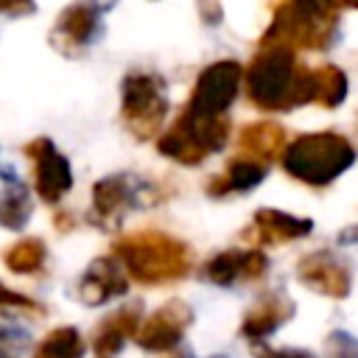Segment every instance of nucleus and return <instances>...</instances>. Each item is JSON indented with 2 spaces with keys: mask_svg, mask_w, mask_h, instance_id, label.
<instances>
[{
  "mask_svg": "<svg viewBox=\"0 0 358 358\" xmlns=\"http://www.w3.org/2000/svg\"><path fill=\"white\" fill-rule=\"evenodd\" d=\"M112 255L143 285L173 282L190 271V249L159 229H140L115 241Z\"/></svg>",
  "mask_w": 358,
  "mask_h": 358,
  "instance_id": "f257e3e1",
  "label": "nucleus"
},
{
  "mask_svg": "<svg viewBox=\"0 0 358 358\" xmlns=\"http://www.w3.org/2000/svg\"><path fill=\"white\" fill-rule=\"evenodd\" d=\"M338 0H282L260 45H288L322 50L338 28Z\"/></svg>",
  "mask_w": 358,
  "mask_h": 358,
  "instance_id": "f03ea898",
  "label": "nucleus"
},
{
  "mask_svg": "<svg viewBox=\"0 0 358 358\" xmlns=\"http://www.w3.org/2000/svg\"><path fill=\"white\" fill-rule=\"evenodd\" d=\"M280 159L285 173L294 176L296 182L310 187H324L355 162V148L338 131H313L294 137Z\"/></svg>",
  "mask_w": 358,
  "mask_h": 358,
  "instance_id": "7ed1b4c3",
  "label": "nucleus"
},
{
  "mask_svg": "<svg viewBox=\"0 0 358 358\" xmlns=\"http://www.w3.org/2000/svg\"><path fill=\"white\" fill-rule=\"evenodd\" d=\"M302 64H296L294 48L288 45H260L255 59L249 62L243 81L246 95L257 109L266 112H282L291 109L294 84Z\"/></svg>",
  "mask_w": 358,
  "mask_h": 358,
  "instance_id": "20e7f679",
  "label": "nucleus"
},
{
  "mask_svg": "<svg viewBox=\"0 0 358 358\" xmlns=\"http://www.w3.org/2000/svg\"><path fill=\"white\" fill-rule=\"evenodd\" d=\"M229 137V117L227 115H207L199 109L182 106L176 123L157 140L159 154L182 165H199L210 154L221 151Z\"/></svg>",
  "mask_w": 358,
  "mask_h": 358,
  "instance_id": "39448f33",
  "label": "nucleus"
},
{
  "mask_svg": "<svg viewBox=\"0 0 358 358\" xmlns=\"http://www.w3.org/2000/svg\"><path fill=\"white\" fill-rule=\"evenodd\" d=\"M168 112L165 78L154 70H131L120 84V115L126 129L137 140H148L159 131Z\"/></svg>",
  "mask_w": 358,
  "mask_h": 358,
  "instance_id": "423d86ee",
  "label": "nucleus"
},
{
  "mask_svg": "<svg viewBox=\"0 0 358 358\" xmlns=\"http://www.w3.org/2000/svg\"><path fill=\"white\" fill-rule=\"evenodd\" d=\"M243 73L246 70L232 59L213 62L196 78V87H193V95H190L187 106L199 109V112H207V115H227L229 103L235 101V95L241 90Z\"/></svg>",
  "mask_w": 358,
  "mask_h": 358,
  "instance_id": "0eeeda50",
  "label": "nucleus"
},
{
  "mask_svg": "<svg viewBox=\"0 0 358 358\" xmlns=\"http://www.w3.org/2000/svg\"><path fill=\"white\" fill-rule=\"evenodd\" d=\"M25 157L34 162V185L42 201L59 204L62 196L73 187V171L64 154L56 151V145L48 137H36L25 143Z\"/></svg>",
  "mask_w": 358,
  "mask_h": 358,
  "instance_id": "6e6552de",
  "label": "nucleus"
},
{
  "mask_svg": "<svg viewBox=\"0 0 358 358\" xmlns=\"http://www.w3.org/2000/svg\"><path fill=\"white\" fill-rule=\"evenodd\" d=\"M98 28H101V6L92 0H78L56 17V25L50 31V45L59 53L78 56L98 36Z\"/></svg>",
  "mask_w": 358,
  "mask_h": 358,
  "instance_id": "1a4fd4ad",
  "label": "nucleus"
},
{
  "mask_svg": "<svg viewBox=\"0 0 358 358\" xmlns=\"http://www.w3.org/2000/svg\"><path fill=\"white\" fill-rule=\"evenodd\" d=\"M190 322H193L190 305L182 302V299H171V302H165L162 308H157V310L140 324V330H137L134 338H137V344H140L143 350L168 352V350H173V347L182 341V336H185V330L190 327Z\"/></svg>",
  "mask_w": 358,
  "mask_h": 358,
  "instance_id": "9d476101",
  "label": "nucleus"
},
{
  "mask_svg": "<svg viewBox=\"0 0 358 358\" xmlns=\"http://www.w3.org/2000/svg\"><path fill=\"white\" fill-rule=\"evenodd\" d=\"M296 280L305 288L324 294V296H333V299H344L350 294V285H352L350 266L341 257H336L330 249H319V252L305 255L296 263Z\"/></svg>",
  "mask_w": 358,
  "mask_h": 358,
  "instance_id": "9b49d317",
  "label": "nucleus"
},
{
  "mask_svg": "<svg viewBox=\"0 0 358 358\" xmlns=\"http://www.w3.org/2000/svg\"><path fill=\"white\" fill-rule=\"evenodd\" d=\"M268 268V260L263 252L257 249H227V252H218L213 255L201 274L204 280L215 282V285H232V282H241V280H257L263 277Z\"/></svg>",
  "mask_w": 358,
  "mask_h": 358,
  "instance_id": "f8f14e48",
  "label": "nucleus"
},
{
  "mask_svg": "<svg viewBox=\"0 0 358 358\" xmlns=\"http://www.w3.org/2000/svg\"><path fill=\"white\" fill-rule=\"evenodd\" d=\"M117 263H120L117 257H98L90 263V268L78 282V299L84 305H103L109 296L126 294L129 282L120 274Z\"/></svg>",
  "mask_w": 358,
  "mask_h": 358,
  "instance_id": "ddd939ff",
  "label": "nucleus"
},
{
  "mask_svg": "<svg viewBox=\"0 0 358 358\" xmlns=\"http://www.w3.org/2000/svg\"><path fill=\"white\" fill-rule=\"evenodd\" d=\"M294 316V302L280 294V291H271L266 296H260L243 316L241 322V333L246 338H263L268 333H274L282 322H288Z\"/></svg>",
  "mask_w": 358,
  "mask_h": 358,
  "instance_id": "4468645a",
  "label": "nucleus"
},
{
  "mask_svg": "<svg viewBox=\"0 0 358 358\" xmlns=\"http://www.w3.org/2000/svg\"><path fill=\"white\" fill-rule=\"evenodd\" d=\"M140 330V305H126L106 316L92 336V355L95 358H115L126 338L137 336Z\"/></svg>",
  "mask_w": 358,
  "mask_h": 358,
  "instance_id": "2eb2a0df",
  "label": "nucleus"
},
{
  "mask_svg": "<svg viewBox=\"0 0 358 358\" xmlns=\"http://www.w3.org/2000/svg\"><path fill=\"white\" fill-rule=\"evenodd\" d=\"M310 229H313L310 218H296V215H288L282 210H268V207L257 210L252 218V238L257 243H268V246L305 238Z\"/></svg>",
  "mask_w": 358,
  "mask_h": 358,
  "instance_id": "dca6fc26",
  "label": "nucleus"
},
{
  "mask_svg": "<svg viewBox=\"0 0 358 358\" xmlns=\"http://www.w3.org/2000/svg\"><path fill=\"white\" fill-rule=\"evenodd\" d=\"M285 145H288V134L274 120L249 123L238 137V151L260 162H271L274 157H282Z\"/></svg>",
  "mask_w": 358,
  "mask_h": 358,
  "instance_id": "f3484780",
  "label": "nucleus"
},
{
  "mask_svg": "<svg viewBox=\"0 0 358 358\" xmlns=\"http://www.w3.org/2000/svg\"><path fill=\"white\" fill-rule=\"evenodd\" d=\"M266 176V162L260 159H252L246 154H238L227 171L221 176H213L210 185H207V193L210 196H229V193H243V190H252L255 185H260Z\"/></svg>",
  "mask_w": 358,
  "mask_h": 358,
  "instance_id": "a211bd4d",
  "label": "nucleus"
},
{
  "mask_svg": "<svg viewBox=\"0 0 358 358\" xmlns=\"http://www.w3.org/2000/svg\"><path fill=\"white\" fill-rule=\"evenodd\" d=\"M131 201H134V187L120 173L103 176L92 187V207H95V215L101 221H117Z\"/></svg>",
  "mask_w": 358,
  "mask_h": 358,
  "instance_id": "6ab92c4d",
  "label": "nucleus"
},
{
  "mask_svg": "<svg viewBox=\"0 0 358 358\" xmlns=\"http://www.w3.org/2000/svg\"><path fill=\"white\" fill-rule=\"evenodd\" d=\"M0 218L8 229H20L25 227V221L31 218V201H28V190L22 182H17L11 176V171H6L3 179V201H0Z\"/></svg>",
  "mask_w": 358,
  "mask_h": 358,
  "instance_id": "aec40b11",
  "label": "nucleus"
},
{
  "mask_svg": "<svg viewBox=\"0 0 358 358\" xmlns=\"http://www.w3.org/2000/svg\"><path fill=\"white\" fill-rule=\"evenodd\" d=\"M313 87H316L313 103L324 109H336L347 95V76L336 64H322V67H313Z\"/></svg>",
  "mask_w": 358,
  "mask_h": 358,
  "instance_id": "412c9836",
  "label": "nucleus"
},
{
  "mask_svg": "<svg viewBox=\"0 0 358 358\" xmlns=\"http://www.w3.org/2000/svg\"><path fill=\"white\" fill-rule=\"evenodd\" d=\"M6 268L14 274H34L45 263V243L39 238H22L6 249Z\"/></svg>",
  "mask_w": 358,
  "mask_h": 358,
  "instance_id": "4be33fe9",
  "label": "nucleus"
},
{
  "mask_svg": "<svg viewBox=\"0 0 358 358\" xmlns=\"http://www.w3.org/2000/svg\"><path fill=\"white\" fill-rule=\"evenodd\" d=\"M81 355H84V341H81L78 330L56 327L42 338L34 358H81Z\"/></svg>",
  "mask_w": 358,
  "mask_h": 358,
  "instance_id": "5701e85b",
  "label": "nucleus"
},
{
  "mask_svg": "<svg viewBox=\"0 0 358 358\" xmlns=\"http://www.w3.org/2000/svg\"><path fill=\"white\" fill-rule=\"evenodd\" d=\"M324 358H358V338L344 330H336L324 341Z\"/></svg>",
  "mask_w": 358,
  "mask_h": 358,
  "instance_id": "b1692460",
  "label": "nucleus"
},
{
  "mask_svg": "<svg viewBox=\"0 0 358 358\" xmlns=\"http://www.w3.org/2000/svg\"><path fill=\"white\" fill-rule=\"evenodd\" d=\"M3 308H6V310H8V308H20V310H31L34 316H39V313H42V308H36V305H34L31 299H25V296H17V294H14L11 288H6V291H3Z\"/></svg>",
  "mask_w": 358,
  "mask_h": 358,
  "instance_id": "393cba45",
  "label": "nucleus"
},
{
  "mask_svg": "<svg viewBox=\"0 0 358 358\" xmlns=\"http://www.w3.org/2000/svg\"><path fill=\"white\" fill-rule=\"evenodd\" d=\"M0 8L6 17H25V14H34V0H0Z\"/></svg>",
  "mask_w": 358,
  "mask_h": 358,
  "instance_id": "a878e982",
  "label": "nucleus"
},
{
  "mask_svg": "<svg viewBox=\"0 0 358 358\" xmlns=\"http://www.w3.org/2000/svg\"><path fill=\"white\" fill-rule=\"evenodd\" d=\"M257 358H313V355L302 350H260Z\"/></svg>",
  "mask_w": 358,
  "mask_h": 358,
  "instance_id": "bb28decb",
  "label": "nucleus"
},
{
  "mask_svg": "<svg viewBox=\"0 0 358 358\" xmlns=\"http://www.w3.org/2000/svg\"><path fill=\"white\" fill-rule=\"evenodd\" d=\"M352 238H358V229H347V232L341 235V241H352Z\"/></svg>",
  "mask_w": 358,
  "mask_h": 358,
  "instance_id": "cd10ccee",
  "label": "nucleus"
},
{
  "mask_svg": "<svg viewBox=\"0 0 358 358\" xmlns=\"http://www.w3.org/2000/svg\"><path fill=\"white\" fill-rule=\"evenodd\" d=\"M338 6H347V8H358V0H338Z\"/></svg>",
  "mask_w": 358,
  "mask_h": 358,
  "instance_id": "c85d7f7f",
  "label": "nucleus"
},
{
  "mask_svg": "<svg viewBox=\"0 0 358 358\" xmlns=\"http://www.w3.org/2000/svg\"><path fill=\"white\" fill-rule=\"evenodd\" d=\"M165 358H190L187 352H173V355H165Z\"/></svg>",
  "mask_w": 358,
  "mask_h": 358,
  "instance_id": "c756f323",
  "label": "nucleus"
},
{
  "mask_svg": "<svg viewBox=\"0 0 358 358\" xmlns=\"http://www.w3.org/2000/svg\"><path fill=\"white\" fill-rule=\"evenodd\" d=\"M215 358H221V355H215Z\"/></svg>",
  "mask_w": 358,
  "mask_h": 358,
  "instance_id": "7c9ffc66",
  "label": "nucleus"
}]
</instances>
